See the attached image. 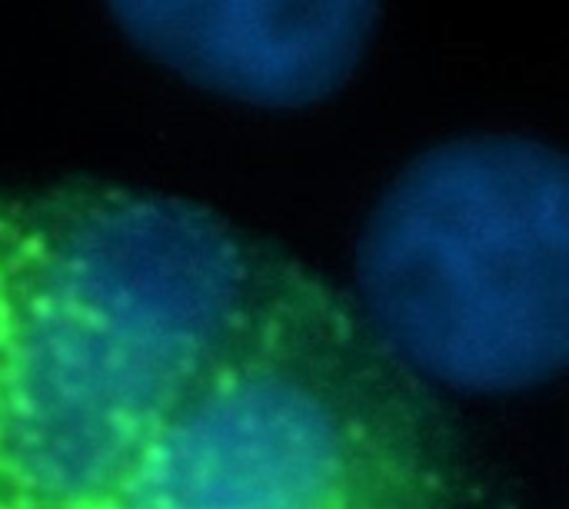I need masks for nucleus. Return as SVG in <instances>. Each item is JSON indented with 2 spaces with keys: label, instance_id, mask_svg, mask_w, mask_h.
Masks as SVG:
<instances>
[{
  "label": "nucleus",
  "instance_id": "nucleus-1",
  "mask_svg": "<svg viewBox=\"0 0 569 509\" xmlns=\"http://www.w3.org/2000/svg\"><path fill=\"white\" fill-rule=\"evenodd\" d=\"M290 263L183 197L0 190V509L93 507Z\"/></svg>",
  "mask_w": 569,
  "mask_h": 509
},
{
  "label": "nucleus",
  "instance_id": "nucleus-2",
  "mask_svg": "<svg viewBox=\"0 0 569 509\" xmlns=\"http://www.w3.org/2000/svg\"><path fill=\"white\" fill-rule=\"evenodd\" d=\"M410 380L363 317L290 263L90 509H423Z\"/></svg>",
  "mask_w": 569,
  "mask_h": 509
},
{
  "label": "nucleus",
  "instance_id": "nucleus-3",
  "mask_svg": "<svg viewBox=\"0 0 569 509\" xmlns=\"http://www.w3.org/2000/svg\"><path fill=\"white\" fill-rule=\"evenodd\" d=\"M360 317L410 373L523 393L569 360L567 157L530 137L430 147L357 243Z\"/></svg>",
  "mask_w": 569,
  "mask_h": 509
},
{
  "label": "nucleus",
  "instance_id": "nucleus-4",
  "mask_svg": "<svg viewBox=\"0 0 569 509\" xmlns=\"http://www.w3.org/2000/svg\"><path fill=\"white\" fill-rule=\"evenodd\" d=\"M383 0H107L123 37L180 80L263 110L333 97L363 63Z\"/></svg>",
  "mask_w": 569,
  "mask_h": 509
}]
</instances>
